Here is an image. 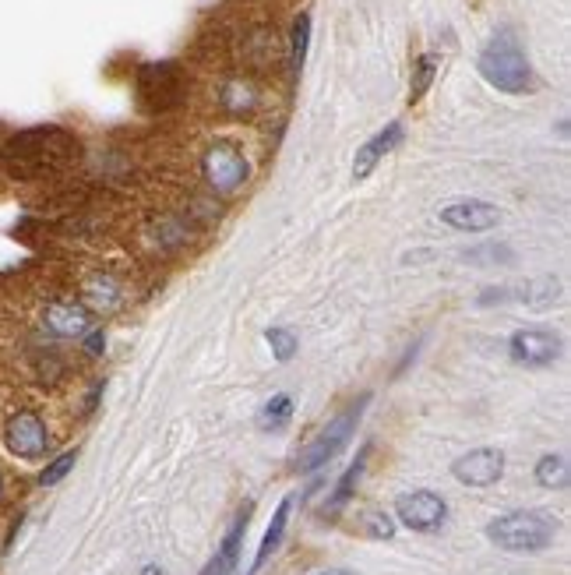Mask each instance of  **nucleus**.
Here are the masks:
<instances>
[{"label":"nucleus","mask_w":571,"mask_h":575,"mask_svg":"<svg viewBox=\"0 0 571 575\" xmlns=\"http://www.w3.org/2000/svg\"><path fill=\"white\" fill-rule=\"evenodd\" d=\"M483 82L497 92H508V96H526L533 92L536 78H533V64H529L526 50L515 39L512 29H501L487 46L480 50V60H476Z\"/></svg>","instance_id":"obj_1"},{"label":"nucleus","mask_w":571,"mask_h":575,"mask_svg":"<svg viewBox=\"0 0 571 575\" xmlns=\"http://www.w3.org/2000/svg\"><path fill=\"white\" fill-rule=\"evenodd\" d=\"M557 530H561V523L554 516H547L540 508H519V512L497 516L487 526V540L508 554H540L557 540Z\"/></svg>","instance_id":"obj_2"},{"label":"nucleus","mask_w":571,"mask_h":575,"mask_svg":"<svg viewBox=\"0 0 571 575\" xmlns=\"http://www.w3.org/2000/svg\"><path fill=\"white\" fill-rule=\"evenodd\" d=\"M367 406H371V392H364V396L353 399L342 413H335V417L328 420L311 441H307L304 452L297 456V473H318L321 466L332 463V459L346 449V441L353 438L356 424H360V417H364Z\"/></svg>","instance_id":"obj_3"},{"label":"nucleus","mask_w":571,"mask_h":575,"mask_svg":"<svg viewBox=\"0 0 571 575\" xmlns=\"http://www.w3.org/2000/svg\"><path fill=\"white\" fill-rule=\"evenodd\" d=\"M8 156L22 159V163H39V170H46V166H60L67 159H75L78 142L60 127H32V131H25L11 142Z\"/></svg>","instance_id":"obj_4"},{"label":"nucleus","mask_w":571,"mask_h":575,"mask_svg":"<svg viewBox=\"0 0 571 575\" xmlns=\"http://www.w3.org/2000/svg\"><path fill=\"white\" fill-rule=\"evenodd\" d=\"M201 170H205V180L212 191L219 195H233L247 184L251 177V166H247V156L230 142H216L201 159Z\"/></svg>","instance_id":"obj_5"},{"label":"nucleus","mask_w":571,"mask_h":575,"mask_svg":"<svg viewBox=\"0 0 571 575\" xmlns=\"http://www.w3.org/2000/svg\"><path fill=\"white\" fill-rule=\"evenodd\" d=\"M395 519L413 533H438L448 519V505L434 491H406L395 501Z\"/></svg>","instance_id":"obj_6"},{"label":"nucleus","mask_w":571,"mask_h":575,"mask_svg":"<svg viewBox=\"0 0 571 575\" xmlns=\"http://www.w3.org/2000/svg\"><path fill=\"white\" fill-rule=\"evenodd\" d=\"M4 445L11 456L18 459H43L50 449V431H46L43 417L32 410H18L4 427Z\"/></svg>","instance_id":"obj_7"},{"label":"nucleus","mask_w":571,"mask_h":575,"mask_svg":"<svg viewBox=\"0 0 571 575\" xmlns=\"http://www.w3.org/2000/svg\"><path fill=\"white\" fill-rule=\"evenodd\" d=\"M508 357L519 367H550L561 357V339L550 329H519L508 339Z\"/></svg>","instance_id":"obj_8"},{"label":"nucleus","mask_w":571,"mask_h":575,"mask_svg":"<svg viewBox=\"0 0 571 575\" xmlns=\"http://www.w3.org/2000/svg\"><path fill=\"white\" fill-rule=\"evenodd\" d=\"M438 219L459 233H483L501 223V209L490 202H480V198H459V202L441 205Z\"/></svg>","instance_id":"obj_9"},{"label":"nucleus","mask_w":571,"mask_h":575,"mask_svg":"<svg viewBox=\"0 0 571 575\" xmlns=\"http://www.w3.org/2000/svg\"><path fill=\"white\" fill-rule=\"evenodd\" d=\"M452 477L466 487H494L505 477V452L501 449H473L452 463Z\"/></svg>","instance_id":"obj_10"},{"label":"nucleus","mask_w":571,"mask_h":575,"mask_svg":"<svg viewBox=\"0 0 571 575\" xmlns=\"http://www.w3.org/2000/svg\"><path fill=\"white\" fill-rule=\"evenodd\" d=\"M43 325L57 339H82L92 329V311L82 300H50L43 307Z\"/></svg>","instance_id":"obj_11"},{"label":"nucleus","mask_w":571,"mask_h":575,"mask_svg":"<svg viewBox=\"0 0 571 575\" xmlns=\"http://www.w3.org/2000/svg\"><path fill=\"white\" fill-rule=\"evenodd\" d=\"M402 138H406V131H402L399 120H392V124L381 127V131L371 138V142H364V145H360V149H356V159H353V180H367V177H371L374 166H378L381 159L388 156V152L399 149Z\"/></svg>","instance_id":"obj_12"},{"label":"nucleus","mask_w":571,"mask_h":575,"mask_svg":"<svg viewBox=\"0 0 571 575\" xmlns=\"http://www.w3.org/2000/svg\"><path fill=\"white\" fill-rule=\"evenodd\" d=\"M138 92L149 106H173L180 99V75L173 64H149L138 75Z\"/></svg>","instance_id":"obj_13"},{"label":"nucleus","mask_w":571,"mask_h":575,"mask_svg":"<svg viewBox=\"0 0 571 575\" xmlns=\"http://www.w3.org/2000/svg\"><path fill=\"white\" fill-rule=\"evenodd\" d=\"M251 512H254V505L247 501V505L237 512V519L230 523V530H226L219 554L212 558V565H208L201 575H230L233 568L240 565V544H244V533H247V523H251Z\"/></svg>","instance_id":"obj_14"},{"label":"nucleus","mask_w":571,"mask_h":575,"mask_svg":"<svg viewBox=\"0 0 571 575\" xmlns=\"http://www.w3.org/2000/svg\"><path fill=\"white\" fill-rule=\"evenodd\" d=\"M367 459H371V441H367V445H360L356 459L346 466V473H342V477H339V484H335L332 498H328V505H325L328 516H339L342 508H346L349 501H353L356 487H360V477H364V470H367Z\"/></svg>","instance_id":"obj_15"},{"label":"nucleus","mask_w":571,"mask_h":575,"mask_svg":"<svg viewBox=\"0 0 571 575\" xmlns=\"http://www.w3.org/2000/svg\"><path fill=\"white\" fill-rule=\"evenodd\" d=\"M82 297H85V307H89V311H99V314H113V311H120V304H124L120 283L113 276H106V272H96V276L85 279Z\"/></svg>","instance_id":"obj_16"},{"label":"nucleus","mask_w":571,"mask_h":575,"mask_svg":"<svg viewBox=\"0 0 571 575\" xmlns=\"http://www.w3.org/2000/svg\"><path fill=\"white\" fill-rule=\"evenodd\" d=\"M290 512H293V494H290V498H282V501H279V508H275L272 523H268L265 537H261V544H258V554H254L251 575H254V572H261V568L268 565V558H272V554L279 551L282 537H286V526H290Z\"/></svg>","instance_id":"obj_17"},{"label":"nucleus","mask_w":571,"mask_h":575,"mask_svg":"<svg viewBox=\"0 0 571 575\" xmlns=\"http://www.w3.org/2000/svg\"><path fill=\"white\" fill-rule=\"evenodd\" d=\"M536 484L547 487V491H564L568 487V459L561 452H547L536 463Z\"/></svg>","instance_id":"obj_18"},{"label":"nucleus","mask_w":571,"mask_h":575,"mask_svg":"<svg viewBox=\"0 0 571 575\" xmlns=\"http://www.w3.org/2000/svg\"><path fill=\"white\" fill-rule=\"evenodd\" d=\"M223 110L226 113H251L254 103H258V92H254L251 82H244V78H230V82L223 85Z\"/></svg>","instance_id":"obj_19"},{"label":"nucleus","mask_w":571,"mask_h":575,"mask_svg":"<svg viewBox=\"0 0 571 575\" xmlns=\"http://www.w3.org/2000/svg\"><path fill=\"white\" fill-rule=\"evenodd\" d=\"M293 420V399L286 396V392H279V396H272L265 406H261L258 413V427L261 431H282V427Z\"/></svg>","instance_id":"obj_20"},{"label":"nucleus","mask_w":571,"mask_h":575,"mask_svg":"<svg viewBox=\"0 0 571 575\" xmlns=\"http://www.w3.org/2000/svg\"><path fill=\"white\" fill-rule=\"evenodd\" d=\"M434 75H438V53H423L413 64V82H409V103H420L431 89Z\"/></svg>","instance_id":"obj_21"},{"label":"nucleus","mask_w":571,"mask_h":575,"mask_svg":"<svg viewBox=\"0 0 571 575\" xmlns=\"http://www.w3.org/2000/svg\"><path fill=\"white\" fill-rule=\"evenodd\" d=\"M265 343L272 346V357L279 360V364H290L293 357H297V346H300V339H297V332L293 329H268L265 332Z\"/></svg>","instance_id":"obj_22"},{"label":"nucleus","mask_w":571,"mask_h":575,"mask_svg":"<svg viewBox=\"0 0 571 575\" xmlns=\"http://www.w3.org/2000/svg\"><path fill=\"white\" fill-rule=\"evenodd\" d=\"M307 46H311V15H300V18H297V25H293V46H290L293 75H300V71H304Z\"/></svg>","instance_id":"obj_23"},{"label":"nucleus","mask_w":571,"mask_h":575,"mask_svg":"<svg viewBox=\"0 0 571 575\" xmlns=\"http://www.w3.org/2000/svg\"><path fill=\"white\" fill-rule=\"evenodd\" d=\"M360 530L374 540H392L395 537V519L388 516L385 508H367L364 516H360Z\"/></svg>","instance_id":"obj_24"},{"label":"nucleus","mask_w":571,"mask_h":575,"mask_svg":"<svg viewBox=\"0 0 571 575\" xmlns=\"http://www.w3.org/2000/svg\"><path fill=\"white\" fill-rule=\"evenodd\" d=\"M75 463H78V449H71V452H64V456L50 459V463H46V470L39 473V487H53V484H60V480H64L67 473L75 470Z\"/></svg>","instance_id":"obj_25"},{"label":"nucleus","mask_w":571,"mask_h":575,"mask_svg":"<svg viewBox=\"0 0 571 575\" xmlns=\"http://www.w3.org/2000/svg\"><path fill=\"white\" fill-rule=\"evenodd\" d=\"M82 346H85V350L92 353V357H96V353H103V350H106V332H103V329H96V325H92V329H89V332H85V336H82Z\"/></svg>","instance_id":"obj_26"},{"label":"nucleus","mask_w":571,"mask_h":575,"mask_svg":"<svg viewBox=\"0 0 571 575\" xmlns=\"http://www.w3.org/2000/svg\"><path fill=\"white\" fill-rule=\"evenodd\" d=\"M314 575H356V572H349V568H321V572Z\"/></svg>","instance_id":"obj_27"},{"label":"nucleus","mask_w":571,"mask_h":575,"mask_svg":"<svg viewBox=\"0 0 571 575\" xmlns=\"http://www.w3.org/2000/svg\"><path fill=\"white\" fill-rule=\"evenodd\" d=\"M141 575H166V572L159 565H145V568H141Z\"/></svg>","instance_id":"obj_28"},{"label":"nucleus","mask_w":571,"mask_h":575,"mask_svg":"<svg viewBox=\"0 0 571 575\" xmlns=\"http://www.w3.org/2000/svg\"><path fill=\"white\" fill-rule=\"evenodd\" d=\"M0 498H4V477H0Z\"/></svg>","instance_id":"obj_29"}]
</instances>
